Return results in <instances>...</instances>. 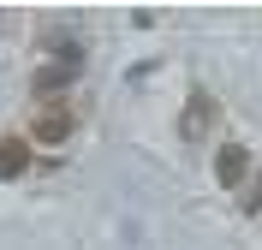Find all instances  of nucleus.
<instances>
[{
    "instance_id": "4",
    "label": "nucleus",
    "mask_w": 262,
    "mask_h": 250,
    "mask_svg": "<svg viewBox=\"0 0 262 250\" xmlns=\"http://www.w3.org/2000/svg\"><path fill=\"white\" fill-rule=\"evenodd\" d=\"M72 72H78V60H66V66H42L30 78V89L36 96H48V89H66V83H72Z\"/></svg>"
},
{
    "instance_id": "6",
    "label": "nucleus",
    "mask_w": 262,
    "mask_h": 250,
    "mask_svg": "<svg viewBox=\"0 0 262 250\" xmlns=\"http://www.w3.org/2000/svg\"><path fill=\"white\" fill-rule=\"evenodd\" d=\"M238 202H245L250 215H262V173H256V185H250V191H245V197H238Z\"/></svg>"
},
{
    "instance_id": "3",
    "label": "nucleus",
    "mask_w": 262,
    "mask_h": 250,
    "mask_svg": "<svg viewBox=\"0 0 262 250\" xmlns=\"http://www.w3.org/2000/svg\"><path fill=\"white\" fill-rule=\"evenodd\" d=\"M30 167V137H0V179H18Z\"/></svg>"
},
{
    "instance_id": "5",
    "label": "nucleus",
    "mask_w": 262,
    "mask_h": 250,
    "mask_svg": "<svg viewBox=\"0 0 262 250\" xmlns=\"http://www.w3.org/2000/svg\"><path fill=\"white\" fill-rule=\"evenodd\" d=\"M209 113H214V107H209V96H191V107H185V137H191V131H203V125H209Z\"/></svg>"
},
{
    "instance_id": "1",
    "label": "nucleus",
    "mask_w": 262,
    "mask_h": 250,
    "mask_svg": "<svg viewBox=\"0 0 262 250\" xmlns=\"http://www.w3.org/2000/svg\"><path fill=\"white\" fill-rule=\"evenodd\" d=\"M72 131H78L72 101H42V107H36V119H30V137H36V143H48V149H60Z\"/></svg>"
},
{
    "instance_id": "2",
    "label": "nucleus",
    "mask_w": 262,
    "mask_h": 250,
    "mask_svg": "<svg viewBox=\"0 0 262 250\" xmlns=\"http://www.w3.org/2000/svg\"><path fill=\"white\" fill-rule=\"evenodd\" d=\"M214 179L227 191H245V179H250V149L245 143H221L214 149Z\"/></svg>"
}]
</instances>
